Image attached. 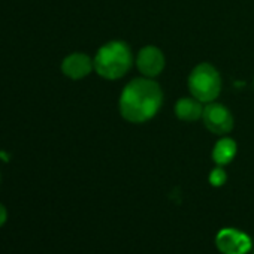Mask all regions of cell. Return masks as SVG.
<instances>
[{"mask_svg": "<svg viewBox=\"0 0 254 254\" xmlns=\"http://www.w3.org/2000/svg\"><path fill=\"white\" fill-rule=\"evenodd\" d=\"M163 91L153 78H135L127 84L118 100L121 117L135 124L151 120L162 108Z\"/></svg>", "mask_w": 254, "mask_h": 254, "instance_id": "cell-1", "label": "cell"}, {"mask_svg": "<svg viewBox=\"0 0 254 254\" xmlns=\"http://www.w3.org/2000/svg\"><path fill=\"white\" fill-rule=\"evenodd\" d=\"M93 62L94 70L99 76L114 81L130 70L133 64V54L126 42L109 41L99 48Z\"/></svg>", "mask_w": 254, "mask_h": 254, "instance_id": "cell-2", "label": "cell"}, {"mask_svg": "<svg viewBox=\"0 0 254 254\" xmlns=\"http://www.w3.org/2000/svg\"><path fill=\"white\" fill-rule=\"evenodd\" d=\"M189 90L202 103L214 102L221 91V76L209 63L197 64L189 76Z\"/></svg>", "mask_w": 254, "mask_h": 254, "instance_id": "cell-3", "label": "cell"}, {"mask_svg": "<svg viewBox=\"0 0 254 254\" xmlns=\"http://www.w3.org/2000/svg\"><path fill=\"white\" fill-rule=\"evenodd\" d=\"M202 120L206 129L218 136H224L233 129V115L229 108L221 103L209 102L203 108Z\"/></svg>", "mask_w": 254, "mask_h": 254, "instance_id": "cell-4", "label": "cell"}, {"mask_svg": "<svg viewBox=\"0 0 254 254\" xmlns=\"http://www.w3.org/2000/svg\"><path fill=\"white\" fill-rule=\"evenodd\" d=\"M215 245L223 254H247L251 250V239L238 229L226 227L217 233Z\"/></svg>", "mask_w": 254, "mask_h": 254, "instance_id": "cell-5", "label": "cell"}, {"mask_svg": "<svg viewBox=\"0 0 254 254\" xmlns=\"http://www.w3.org/2000/svg\"><path fill=\"white\" fill-rule=\"evenodd\" d=\"M136 67L144 76L156 78L165 69V56L157 47L147 45L136 56Z\"/></svg>", "mask_w": 254, "mask_h": 254, "instance_id": "cell-6", "label": "cell"}, {"mask_svg": "<svg viewBox=\"0 0 254 254\" xmlns=\"http://www.w3.org/2000/svg\"><path fill=\"white\" fill-rule=\"evenodd\" d=\"M94 62L82 53H73L62 62V72L70 79H82L91 73Z\"/></svg>", "mask_w": 254, "mask_h": 254, "instance_id": "cell-7", "label": "cell"}, {"mask_svg": "<svg viewBox=\"0 0 254 254\" xmlns=\"http://www.w3.org/2000/svg\"><path fill=\"white\" fill-rule=\"evenodd\" d=\"M202 114H203L202 102L193 96L191 97H181L175 103V115L181 121H186V123L197 121L199 118H202Z\"/></svg>", "mask_w": 254, "mask_h": 254, "instance_id": "cell-8", "label": "cell"}, {"mask_svg": "<svg viewBox=\"0 0 254 254\" xmlns=\"http://www.w3.org/2000/svg\"><path fill=\"white\" fill-rule=\"evenodd\" d=\"M236 151H238V147L233 139L221 138L220 141L215 142L212 148V160L218 166H224L233 160V157L236 156Z\"/></svg>", "mask_w": 254, "mask_h": 254, "instance_id": "cell-9", "label": "cell"}, {"mask_svg": "<svg viewBox=\"0 0 254 254\" xmlns=\"http://www.w3.org/2000/svg\"><path fill=\"white\" fill-rule=\"evenodd\" d=\"M226 180H227V174H226V171H224L221 166H217V168L212 169L211 174H209V183H211V186H214V187L223 186V184L226 183Z\"/></svg>", "mask_w": 254, "mask_h": 254, "instance_id": "cell-10", "label": "cell"}, {"mask_svg": "<svg viewBox=\"0 0 254 254\" xmlns=\"http://www.w3.org/2000/svg\"><path fill=\"white\" fill-rule=\"evenodd\" d=\"M6 218H8V211L2 203H0V227L6 223Z\"/></svg>", "mask_w": 254, "mask_h": 254, "instance_id": "cell-11", "label": "cell"}, {"mask_svg": "<svg viewBox=\"0 0 254 254\" xmlns=\"http://www.w3.org/2000/svg\"><path fill=\"white\" fill-rule=\"evenodd\" d=\"M0 159H3L5 162H8V160H9V156L5 154V153H0Z\"/></svg>", "mask_w": 254, "mask_h": 254, "instance_id": "cell-12", "label": "cell"}, {"mask_svg": "<svg viewBox=\"0 0 254 254\" xmlns=\"http://www.w3.org/2000/svg\"><path fill=\"white\" fill-rule=\"evenodd\" d=\"M253 254H254V253H253Z\"/></svg>", "mask_w": 254, "mask_h": 254, "instance_id": "cell-13", "label": "cell"}]
</instances>
